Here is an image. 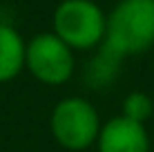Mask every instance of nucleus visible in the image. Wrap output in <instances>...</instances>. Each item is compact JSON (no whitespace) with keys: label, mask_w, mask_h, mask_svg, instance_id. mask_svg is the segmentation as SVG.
Returning <instances> with one entry per match:
<instances>
[{"label":"nucleus","mask_w":154,"mask_h":152,"mask_svg":"<svg viewBox=\"0 0 154 152\" xmlns=\"http://www.w3.org/2000/svg\"><path fill=\"white\" fill-rule=\"evenodd\" d=\"M154 45V0H121L107 18L105 54L121 58Z\"/></svg>","instance_id":"nucleus-1"},{"label":"nucleus","mask_w":154,"mask_h":152,"mask_svg":"<svg viewBox=\"0 0 154 152\" xmlns=\"http://www.w3.org/2000/svg\"><path fill=\"white\" fill-rule=\"evenodd\" d=\"M107 23L92 0H65L54 14V34L67 47L89 49L105 36Z\"/></svg>","instance_id":"nucleus-2"},{"label":"nucleus","mask_w":154,"mask_h":152,"mask_svg":"<svg viewBox=\"0 0 154 152\" xmlns=\"http://www.w3.org/2000/svg\"><path fill=\"white\" fill-rule=\"evenodd\" d=\"M51 134L67 150H83L98 139V114L85 98H63L51 112Z\"/></svg>","instance_id":"nucleus-3"},{"label":"nucleus","mask_w":154,"mask_h":152,"mask_svg":"<svg viewBox=\"0 0 154 152\" xmlns=\"http://www.w3.org/2000/svg\"><path fill=\"white\" fill-rule=\"evenodd\" d=\"M72 47H67L56 34H40L27 45V63L29 72L42 83H65L74 72Z\"/></svg>","instance_id":"nucleus-4"},{"label":"nucleus","mask_w":154,"mask_h":152,"mask_svg":"<svg viewBox=\"0 0 154 152\" xmlns=\"http://www.w3.org/2000/svg\"><path fill=\"white\" fill-rule=\"evenodd\" d=\"M150 139L143 123L130 121L123 114L105 123L98 134V152H147Z\"/></svg>","instance_id":"nucleus-5"},{"label":"nucleus","mask_w":154,"mask_h":152,"mask_svg":"<svg viewBox=\"0 0 154 152\" xmlns=\"http://www.w3.org/2000/svg\"><path fill=\"white\" fill-rule=\"evenodd\" d=\"M25 47L20 34L9 25H0V83L14 78L25 65Z\"/></svg>","instance_id":"nucleus-6"},{"label":"nucleus","mask_w":154,"mask_h":152,"mask_svg":"<svg viewBox=\"0 0 154 152\" xmlns=\"http://www.w3.org/2000/svg\"><path fill=\"white\" fill-rule=\"evenodd\" d=\"M152 114V98L143 92H132L125 96L123 101V116L130 119V121L143 123L147 121Z\"/></svg>","instance_id":"nucleus-7"}]
</instances>
